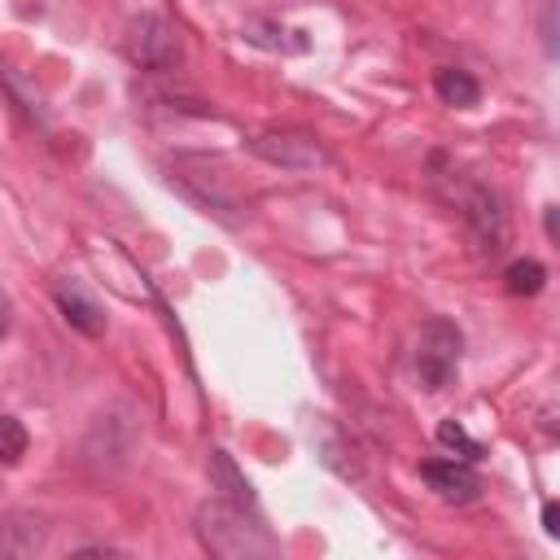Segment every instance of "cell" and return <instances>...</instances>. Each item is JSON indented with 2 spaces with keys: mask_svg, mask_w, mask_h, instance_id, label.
I'll return each mask as SVG.
<instances>
[{
  "mask_svg": "<svg viewBox=\"0 0 560 560\" xmlns=\"http://www.w3.org/2000/svg\"><path fill=\"white\" fill-rule=\"evenodd\" d=\"M429 184L464 214V223H468V232H472V241H477L481 254L494 258V254L508 249V241H512V219H508L503 197H499L490 184H477V179L459 175L455 166H446V153H433V158H429Z\"/></svg>",
  "mask_w": 560,
  "mask_h": 560,
  "instance_id": "1",
  "label": "cell"
},
{
  "mask_svg": "<svg viewBox=\"0 0 560 560\" xmlns=\"http://www.w3.org/2000/svg\"><path fill=\"white\" fill-rule=\"evenodd\" d=\"M197 534L214 556H271L276 551V538L262 525L245 521V508H236V503L201 508L197 512Z\"/></svg>",
  "mask_w": 560,
  "mask_h": 560,
  "instance_id": "2",
  "label": "cell"
},
{
  "mask_svg": "<svg viewBox=\"0 0 560 560\" xmlns=\"http://www.w3.org/2000/svg\"><path fill=\"white\" fill-rule=\"evenodd\" d=\"M459 354H464V332L442 315L424 319V328L416 337V376H420V385L433 389V394L446 389L459 372Z\"/></svg>",
  "mask_w": 560,
  "mask_h": 560,
  "instance_id": "3",
  "label": "cell"
},
{
  "mask_svg": "<svg viewBox=\"0 0 560 560\" xmlns=\"http://www.w3.org/2000/svg\"><path fill=\"white\" fill-rule=\"evenodd\" d=\"M127 57L140 66V70H153V74H171L179 61H184V44H179V31L158 18V13H144L131 22L127 31Z\"/></svg>",
  "mask_w": 560,
  "mask_h": 560,
  "instance_id": "4",
  "label": "cell"
},
{
  "mask_svg": "<svg viewBox=\"0 0 560 560\" xmlns=\"http://www.w3.org/2000/svg\"><path fill=\"white\" fill-rule=\"evenodd\" d=\"M249 149L258 158H267L271 166H284V171H315V166L328 162L324 144L306 131H262V136L249 140Z\"/></svg>",
  "mask_w": 560,
  "mask_h": 560,
  "instance_id": "5",
  "label": "cell"
},
{
  "mask_svg": "<svg viewBox=\"0 0 560 560\" xmlns=\"http://www.w3.org/2000/svg\"><path fill=\"white\" fill-rule=\"evenodd\" d=\"M52 302H57V311L66 315V324L79 328L83 337H101V332H105V311H101V302H96L74 276H61V280L52 284Z\"/></svg>",
  "mask_w": 560,
  "mask_h": 560,
  "instance_id": "6",
  "label": "cell"
},
{
  "mask_svg": "<svg viewBox=\"0 0 560 560\" xmlns=\"http://www.w3.org/2000/svg\"><path fill=\"white\" fill-rule=\"evenodd\" d=\"M420 477L429 481V490L446 503H472L481 494V481L468 464H455V459H424L420 464Z\"/></svg>",
  "mask_w": 560,
  "mask_h": 560,
  "instance_id": "7",
  "label": "cell"
},
{
  "mask_svg": "<svg viewBox=\"0 0 560 560\" xmlns=\"http://www.w3.org/2000/svg\"><path fill=\"white\" fill-rule=\"evenodd\" d=\"M433 92L442 96V105H455V109H472L481 101V83L468 70H455V66L433 70Z\"/></svg>",
  "mask_w": 560,
  "mask_h": 560,
  "instance_id": "8",
  "label": "cell"
},
{
  "mask_svg": "<svg viewBox=\"0 0 560 560\" xmlns=\"http://www.w3.org/2000/svg\"><path fill=\"white\" fill-rule=\"evenodd\" d=\"M206 468H210V481L228 494V503H236V508H254V486L241 477V468L232 464V455H228V451H210Z\"/></svg>",
  "mask_w": 560,
  "mask_h": 560,
  "instance_id": "9",
  "label": "cell"
},
{
  "mask_svg": "<svg viewBox=\"0 0 560 560\" xmlns=\"http://www.w3.org/2000/svg\"><path fill=\"white\" fill-rule=\"evenodd\" d=\"M503 280H508V293H512V298H534V293H542V284H547V267H542L538 258H516V262H508Z\"/></svg>",
  "mask_w": 560,
  "mask_h": 560,
  "instance_id": "10",
  "label": "cell"
},
{
  "mask_svg": "<svg viewBox=\"0 0 560 560\" xmlns=\"http://www.w3.org/2000/svg\"><path fill=\"white\" fill-rule=\"evenodd\" d=\"M438 442H442L446 451H455V455H464L468 464L486 455V446H481L477 438H468V429H464L459 420H442V424H438Z\"/></svg>",
  "mask_w": 560,
  "mask_h": 560,
  "instance_id": "11",
  "label": "cell"
},
{
  "mask_svg": "<svg viewBox=\"0 0 560 560\" xmlns=\"http://www.w3.org/2000/svg\"><path fill=\"white\" fill-rule=\"evenodd\" d=\"M538 35H542V52H547L551 61H560V0H542Z\"/></svg>",
  "mask_w": 560,
  "mask_h": 560,
  "instance_id": "12",
  "label": "cell"
},
{
  "mask_svg": "<svg viewBox=\"0 0 560 560\" xmlns=\"http://www.w3.org/2000/svg\"><path fill=\"white\" fill-rule=\"evenodd\" d=\"M0 455H4V464H18L22 459V451H26V429H22V420L18 416H4L0 420Z\"/></svg>",
  "mask_w": 560,
  "mask_h": 560,
  "instance_id": "13",
  "label": "cell"
},
{
  "mask_svg": "<svg viewBox=\"0 0 560 560\" xmlns=\"http://www.w3.org/2000/svg\"><path fill=\"white\" fill-rule=\"evenodd\" d=\"M542 228H547V236L560 245V206H547V210H542Z\"/></svg>",
  "mask_w": 560,
  "mask_h": 560,
  "instance_id": "14",
  "label": "cell"
},
{
  "mask_svg": "<svg viewBox=\"0 0 560 560\" xmlns=\"http://www.w3.org/2000/svg\"><path fill=\"white\" fill-rule=\"evenodd\" d=\"M542 525H547L551 538H560V503H547L542 508Z\"/></svg>",
  "mask_w": 560,
  "mask_h": 560,
  "instance_id": "15",
  "label": "cell"
}]
</instances>
